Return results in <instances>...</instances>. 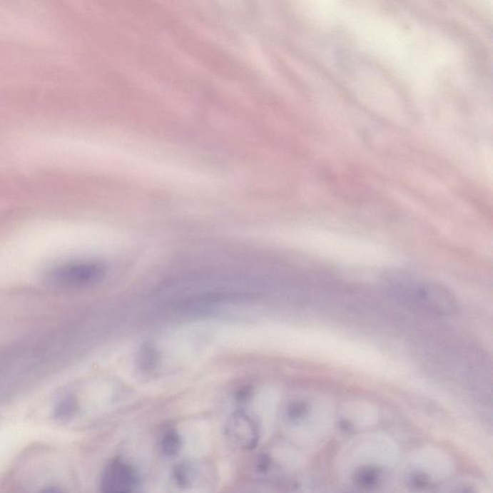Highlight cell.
<instances>
[{"instance_id": "1", "label": "cell", "mask_w": 493, "mask_h": 493, "mask_svg": "<svg viewBox=\"0 0 493 493\" xmlns=\"http://www.w3.org/2000/svg\"><path fill=\"white\" fill-rule=\"evenodd\" d=\"M391 290L403 301L436 315H453L459 310L455 295L439 283L401 279L393 283Z\"/></svg>"}, {"instance_id": "2", "label": "cell", "mask_w": 493, "mask_h": 493, "mask_svg": "<svg viewBox=\"0 0 493 493\" xmlns=\"http://www.w3.org/2000/svg\"><path fill=\"white\" fill-rule=\"evenodd\" d=\"M106 268L95 261H73L54 267L46 280L59 288H84L100 283L106 278Z\"/></svg>"}, {"instance_id": "3", "label": "cell", "mask_w": 493, "mask_h": 493, "mask_svg": "<svg viewBox=\"0 0 493 493\" xmlns=\"http://www.w3.org/2000/svg\"><path fill=\"white\" fill-rule=\"evenodd\" d=\"M227 429L228 436L243 447L252 449L258 444V426L249 415L242 412L235 413L228 420Z\"/></svg>"}, {"instance_id": "4", "label": "cell", "mask_w": 493, "mask_h": 493, "mask_svg": "<svg viewBox=\"0 0 493 493\" xmlns=\"http://www.w3.org/2000/svg\"><path fill=\"white\" fill-rule=\"evenodd\" d=\"M158 360V352L156 349L153 346L146 344L138 354V368L144 373H151L156 368Z\"/></svg>"}, {"instance_id": "5", "label": "cell", "mask_w": 493, "mask_h": 493, "mask_svg": "<svg viewBox=\"0 0 493 493\" xmlns=\"http://www.w3.org/2000/svg\"><path fill=\"white\" fill-rule=\"evenodd\" d=\"M76 412V401L73 397H66L60 401L57 407L54 410L55 420L60 421V422H66L70 420L73 417Z\"/></svg>"}, {"instance_id": "6", "label": "cell", "mask_w": 493, "mask_h": 493, "mask_svg": "<svg viewBox=\"0 0 493 493\" xmlns=\"http://www.w3.org/2000/svg\"><path fill=\"white\" fill-rule=\"evenodd\" d=\"M162 451L165 455L175 456L181 447V437L176 432H169L162 440Z\"/></svg>"}, {"instance_id": "7", "label": "cell", "mask_w": 493, "mask_h": 493, "mask_svg": "<svg viewBox=\"0 0 493 493\" xmlns=\"http://www.w3.org/2000/svg\"><path fill=\"white\" fill-rule=\"evenodd\" d=\"M175 477L176 482H178L181 486H187V484L190 483L188 469L184 467L183 465H180V467L176 468Z\"/></svg>"}, {"instance_id": "8", "label": "cell", "mask_w": 493, "mask_h": 493, "mask_svg": "<svg viewBox=\"0 0 493 493\" xmlns=\"http://www.w3.org/2000/svg\"><path fill=\"white\" fill-rule=\"evenodd\" d=\"M40 493H65L63 492L60 487H48L43 490H41Z\"/></svg>"}, {"instance_id": "9", "label": "cell", "mask_w": 493, "mask_h": 493, "mask_svg": "<svg viewBox=\"0 0 493 493\" xmlns=\"http://www.w3.org/2000/svg\"><path fill=\"white\" fill-rule=\"evenodd\" d=\"M120 493H123V492H120Z\"/></svg>"}]
</instances>
